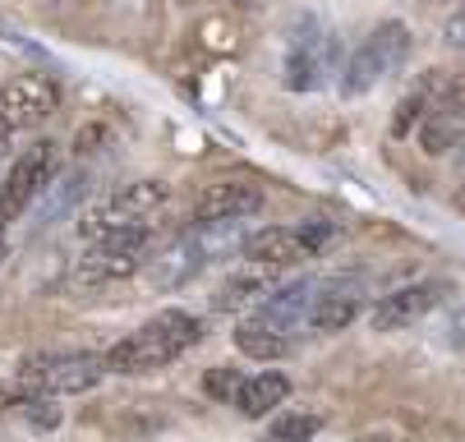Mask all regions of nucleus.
<instances>
[{
    "instance_id": "nucleus-10",
    "label": "nucleus",
    "mask_w": 465,
    "mask_h": 442,
    "mask_svg": "<svg viewBox=\"0 0 465 442\" xmlns=\"http://www.w3.org/2000/svg\"><path fill=\"white\" fill-rule=\"evenodd\" d=\"M213 254H217V244L208 240V235H180V240H171L157 259H148L143 268H148V281L157 286V290H180V286H189L198 272H203L208 263H213Z\"/></svg>"
},
{
    "instance_id": "nucleus-28",
    "label": "nucleus",
    "mask_w": 465,
    "mask_h": 442,
    "mask_svg": "<svg viewBox=\"0 0 465 442\" xmlns=\"http://www.w3.org/2000/svg\"><path fill=\"white\" fill-rule=\"evenodd\" d=\"M240 5H253V0H240Z\"/></svg>"
},
{
    "instance_id": "nucleus-27",
    "label": "nucleus",
    "mask_w": 465,
    "mask_h": 442,
    "mask_svg": "<svg viewBox=\"0 0 465 442\" xmlns=\"http://www.w3.org/2000/svg\"><path fill=\"white\" fill-rule=\"evenodd\" d=\"M0 259H5V226H0Z\"/></svg>"
},
{
    "instance_id": "nucleus-7",
    "label": "nucleus",
    "mask_w": 465,
    "mask_h": 442,
    "mask_svg": "<svg viewBox=\"0 0 465 442\" xmlns=\"http://www.w3.org/2000/svg\"><path fill=\"white\" fill-rule=\"evenodd\" d=\"M331 74V33L313 15H295L291 42H286V88L309 93Z\"/></svg>"
},
{
    "instance_id": "nucleus-21",
    "label": "nucleus",
    "mask_w": 465,
    "mask_h": 442,
    "mask_svg": "<svg viewBox=\"0 0 465 442\" xmlns=\"http://www.w3.org/2000/svg\"><path fill=\"white\" fill-rule=\"evenodd\" d=\"M19 415H24L33 428H55V424L64 419V410H60V406H55V397H46V392H24Z\"/></svg>"
},
{
    "instance_id": "nucleus-1",
    "label": "nucleus",
    "mask_w": 465,
    "mask_h": 442,
    "mask_svg": "<svg viewBox=\"0 0 465 442\" xmlns=\"http://www.w3.org/2000/svg\"><path fill=\"white\" fill-rule=\"evenodd\" d=\"M198 337H203V323L184 309H162L157 319H148L139 332H129L124 341H115L106 350V368L111 373H153L175 364Z\"/></svg>"
},
{
    "instance_id": "nucleus-25",
    "label": "nucleus",
    "mask_w": 465,
    "mask_h": 442,
    "mask_svg": "<svg viewBox=\"0 0 465 442\" xmlns=\"http://www.w3.org/2000/svg\"><path fill=\"white\" fill-rule=\"evenodd\" d=\"M355 442H391L387 433H364V437H355Z\"/></svg>"
},
{
    "instance_id": "nucleus-11",
    "label": "nucleus",
    "mask_w": 465,
    "mask_h": 442,
    "mask_svg": "<svg viewBox=\"0 0 465 442\" xmlns=\"http://www.w3.org/2000/svg\"><path fill=\"white\" fill-rule=\"evenodd\" d=\"M460 139H465V74L442 83V93L433 97V106H429V115L420 124V143H424L429 157L451 152Z\"/></svg>"
},
{
    "instance_id": "nucleus-22",
    "label": "nucleus",
    "mask_w": 465,
    "mask_h": 442,
    "mask_svg": "<svg viewBox=\"0 0 465 442\" xmlns=\"http://www.w3.org/2000/svg\"><path fill=\"white\" fill-rule=\"evenodd\" d=\"M203 388H208L213 401H235L240 388H244V373H235V368H208Z\"/></svg>"
},
{
    "instance_id": "nucleus-17",
    "label": "nucleus",
    "mask_w": 465,
    "mask_h": 442,
    "mask_svg": "<svg viewBox=\"0 0 465 442\" xmlns=\"http://www.w3.org/2000/svg\"><path fill=\"white\" fill-rule=\"evenodd\" d=\"M277 290V268H262V263H244L240 272H231L217 295H213V309H244L249 300L258 295H272Z\"/></svg>"
},
{
    "instance_id": "nucleus-16",
    "label": "nucleus",
    "mask_w": 465,
    "mask_h": 442,
    "mask_svg": "<svg viewBox=\"0 0 465 442\" xmlns=\"http://www.w3.org/2000/svg\"><path fill=\"white\" fill-rule=\"evenodd\" d=\"M286 397H291L286 373H277V368H262V373L244 378V388H240V397H235V410H240L244 419H268V415H272Z\"/></svg>"
},
{
    "instance_id": "nucleus-14",
    "label": "nucleus",
    "mask_w": 465,
    "mask_h": 442,
    "mask_svg": "<svg viewBox=\"0 0 465 442\" xmlns=\"http://www.w3.org/2000/svg\"><path fill=\"white\" fill-rule=\"evenodd\" d=\"M360 304H364V286H360V277L318 281V290H313V309H309V328H313V332H341V328L355 323Z\"/></svg>"
},
{
    "instance_id": "nucleus-24",
    "label": "nucleus",
    "mask_w": 465,
    "mask_h": 442,
    "mask_svg": "<svg viewBox=\"0 0 465 442\" xmlns=\"http://www.w3.org/2000/svg\"><path fill=\"white\" fill-rule=\"evenodd\" d=\"M19 401H24V388H5V383H0V415L15 410Z\"/></svg>"
},
{
    "instance_id": "nucleus-6",
    "label": "nucleus",
    "mask_w": 465,
    "mask_h": 442,
    "mask_svg": "<svg viewBox=\"0 0 465 442\" xmlns=\"http://www.w3.org/2000/svg\"><path fill=\"white\" fill-rule=\"evenodd\" d=\"M55 175V143H33L15 157V166L0 175V226H10L19 221L37 199H42V189L51 184Z\"/></svg>"
},
{
    "instance_id": "nucleus-23",
    "label": "nucleus",
    "mask_w": 465,
    "mask_h": 442,
    "mask_svg": "<svg viewBox=\"0 0 465 442\" xmlns=\"http://www.w3.org/2000/svg\"><path fill=\"white\" fill-rule=\"evenodd\" d=\"M442 42H447L451 51H465V5H460V10H456V15L442 24Z\"/></svg>"
},
{
    "instance_id": "nucleus-9",
    "label": "nucleus",
    "mask_w": 465,
    "mask_h": 442,
    "mask_svg": "<svg viewBox=\"0 0 465 442\" xmlns=\"http://www.w3.org/2000/svg\"><path fill=\"white\" fill-rule=\"evenodd\" d=\"M447 295H451L447 281H415V286H401V290H387V295H378L369 323H373V332H401V328L420 323L424 313H433Z\"/></svg>"
},
{
    "instance_id": "nucleus-18",
    "label": "nucleus",
    "mask_w": 465,
    "mask_h": 442,
    "mask_svg": "<svg viewBox=\"0 0 465 442\" xmlns=\"http://www.w3.org/2000/svg\"><path fill=\"white\" fill-rule=\"evenodd\" d=\"M88 194V171H70V175H60L55 184L42 189V217H60V212H70L79 199Z\"/></svg>"
},
{
    "instance_id": "nucleus-12",
    "label": "nucleus",
    "mask_w": 465,
    "mask_h": 442,
    "mask_svg": "<svg viewBox=\"0 0 465 442\" xmlns=\"http://www.w3.org/2000/svg\"><path fill=\"white\" fill-rule=\"evenodd\" d=\"M318 249L309 244V235L291 231V226H262V231L240 240V259L244 263H262V268H291V263H304Z\"/></svg>"
},
{
    "instance_id": "nucleus-5",
    "label": "nucleus",
    "mask_w": 465,
    "mask_h": 442,
    "mask_svg": "<svg viewBox=\"0 0 465 442\" xmlns=\"http://www.w3.org/2000/svg\"><path fill=\"white\" fill-rule=\"evenodd\" d=\"M148 249H153V226H124L111 231L102 240H93V249L79 259V277L84 281H120V277H134L148 263Z\"/></svg>"
},
{
    "instance_id": "nucleus-20",
    "label": "nucleus",
    "mask_w": 465,
    "mask_h": 442,
    "mask_svg": "<svg viewBox=\"0 0 465 442\" xmlns=\"http://www.w3.org/2000/svg\"><path fill=\"white\" fill-rule=\"evenodd\" d=\"M318 437V415H282L262 442H313Z\"/></svg>"
},
{
    "instance_id": "nucleus-4",
    "label": "nucleus",
    "mask_w": 465,
    "mask_h": 442,
    "mask_svg": "<svg viewBox=\"0 0 465 442\" xmlns=\"http://www.w3.org/2000/svg\"><path fill=\"white\" fill-rule=\"evenodd\" d=\"M162 203H166V184H162V180H134V184L115 189V194L97 199V203L79 217V235L93 244V240H102V235H111V231H124V226L148 221Z\"/></svg>"
},
{
    "instance_id": "nucleus-3",
    "label": "nucleus",
    "mask_w": 465,
    "mask_h": 442,
    "mask_svg": "<svg viewBox=\"0 0 465 442\" xmlns=\"http://www.w3.org/2000/svg\"><path fill=\"white\" fill-rule=\"evenodd\" d=\"M406 55H411V28L406 24H378L364 42H360V51L351 55V65H346V74H341V93L346 97H360V93H369V88H378L387 74H396L406 65Z\"/></svg>"
},
{
    "instance_id": "nucleus-13",
    "label": "nucleus",
    "mask_w": 465,
    "mask_h": 442,
    "mask_svg": "<svg viewBox=\"0 0 465 442\" xmlns=\"http://www.w3.org/2000/svg\"><path fill=\"white\" fill-rule=\"evenodd\" d=\"M262 208V189L249 184V180H217L208 184L203 194L193 199V217L203 226H217V221H244Z\"/></svg>"
},
{
    "instance_id": "nucleus-15",
    "label": "nucleus",
    "mask_w": 465,
    "mask_h": 442,
    "mask_svg": "<svg viewBox=\"0 0 465 442\" xmlns=\"http://www.w3.org/2000/svg\"><path fill=\"white\" fill-rule=\"evenodd\" d=\"M235 346H240V355H249V359L272 364V359H282V355L295 350V332L282 328V323H272V319H262V313H253V319H244V323L235 328Z\"/></svg>"
},
{
    "instance_id": "nucleus-8",
    "label": "nucleus",
    "mask_w": 465,
    "mask_h": 442,
    "mask_svg": "<svg viewBox=\"0 0 465 442\" xmlns=\"http://www.w3.org/2000/svg\"><path fill=\"white\" fill-rule=\"evenodd\" d=\"M60 106V88L46 74H15L10 83H0V120L10 130H37L46 124Z\"/></svg>"
},
{
    "instance_id": "nucleus-2",
    "label": "nucleus",
    "mask_w": 465,
    "mask_h": 442,
    "mask_svg": "<svg viewBox=\"0 0 465 442\" xmlns=\"http://www.w3.org/2000/svg\"><path fill=\"white\" fill-rule=\"evenodd\" d=\"M106 355L88 350H37L19 364V388L24 392H46V397H74L93 392L106 378Z\"/></svg>"
},
{
    "instance_id": "nucleus-26",
    "label": "nucleus",
    "mask_w": 465,
    "mask_h": 442,
    "mask_svg": "<svg viewBox=\"0 0 465 442\" xmlns=\"http://www.w3.org/2000/svg\"><path fill=\"white\" fill-rule=\"evenodd\" d=\"M456 162H460V171H465V139L456 143Z\"/></svg>"
},
{
    "instance_id": "nucleus-19",
    "label": "nucleus",
    "mask_w": 465,
    "mask_h": 442,
    "mask_svg": "<svg viewBox=\"0 0 465 442\" xmlns=\"http://www.w3.org/2000/svg\"><path fill=\"white\" fill-rule=\"evenodd\" d=\"M429 106H433V83H420L415 93H406L401 106H396V115H391V134H396V139H411L420 124H424Z\"/></svg>"
}]
</instances>
